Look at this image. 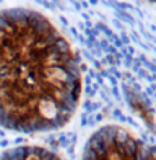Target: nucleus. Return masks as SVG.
Listing matches in <instances>:
<instances>
[{
  "label": "nucleus",
  "instance_id": "obj_1",
  "mask_svg": "<svg viewBox=\"0 0 156 160\" xmlns=\"http://www.w3.org/2000/svg\"><path fill=\"white\" fill-rule=\"evenodd\" d=\"M81 92L77 58L55 24L34 9L0 11V125L58 130L73 118Z\"/></svg>",
  "mask_w": 156,
  "mask_h": 160
},
{
  "label": "nucleus",
  "instance_id": "obj_3",
  "mask_svg": "<svg viewBox=\"0 0 156 160\" xmlns=\"http://www.w3.org/2000/svg\"><path fill=\"white\" fill-rule=\"evenodd\" d=\"M0 160H61V157L44 147L23 145L0 152Z\"/></svg>",
  "mask_w": 156,
  "mask_h": 160
},
{
  "label": "nucleus",
  "instance_id": "obj_2",
  "mask_svg": "<svg viewBox=\"0 0 156 160\" xmlns=\"http://www.w3.org/2000/svg\"><path fill=\"white\" fill-rule=\"evenodd\" d=\"M82 160H156V156L129 130L106 125L90 136Z\"/></svg>",
  "mask_w": 156,
  "mask_h": 160
}]
</instances>
